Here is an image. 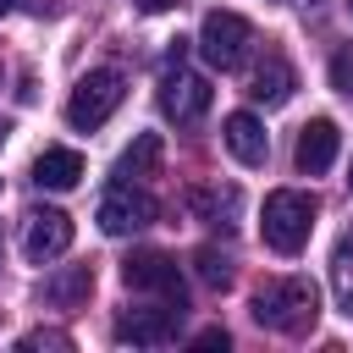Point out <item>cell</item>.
I'll use <instances>...</instances> for the list:
<instances>
[{"label":"cell","mask_w":353,"mask_h":353,"mask_svg":"<svg viewBox=\"0 0 353 353\" xmlns=\"http://www.w3.org/2000/svg\"><path fill=\"white\" fill-rule=\"evenodd\" d=\"M6 132H11V127H6V121H0V138H6Z\"/></svg>","instance_id":"cell-23"},{"label":"cell","mask_w":353,"mask_h":353,"mask_svg":"<svg viewBox=\"0 0 353 353\" xmlns=\"http://www.w3.org/2000/svg\"><path fill=\"white\" fill-rule=\"evenodd\" d=\"M193 270H199V281H204L210 292H226V287H232V259H226L221 248H210V243L193 254Z\"/></svg>","instance_id":"cell-17"},{"label":"cell","mask_w":353,"mask_h":353,"mask_svg":"<svg viewBox=\"0 0 353 353\" xmlns=\"http://www.w3.org/2000/svg\"><path fill=\"white\" fill-rule=\"evenodd\" d=\"M138 6H143V11H165L171 0H138Z\"/></svg>","instance_id":"cell-21"},{"label":"cell","mask_w":353,"mask_h":353,"mask_svg":"<svg viewBox=\"0 0 353 353\" xmlns=\"http://www.w3.org/2000/svg\"><path fill=\"white\" fill-rule=\"evenodd\" d=\"M182 61H188V39H171L165 72H160V110H165V121L193 127V121L210 110V77H204V72H188Z\"/></svg>","instance_id":"cell-2"},{"label":"cell","mask_w":353,"mask_h":353,"mask_svg":"<svg viewBox=\"0 0 353 353\" xmlns=\"http://www.w3.org/2000/svg\"><path fill=\"white\" fill-rule=\"evenodd\" d=\"M292 88H298V72H292V61H287V55H265V61L254 66V77H248V99H254V105H265V110L287 105V99H292Z\"/></svg>","instance_id":"cell-11"},{"label":"cell","mask_w":353,"mask_h":353,"mask_svg":"<svg viewBox=\"0 0 353 353\" xmlns=\"http://www.w3.org/2000/svg\"><path fill=\"white\" fill-rule=\"evenodd\" d=\"M347 188H353V171H347Z\"/></svg>","instance_id":"cell-24"},{"label":"cell","mask_w":353,"mask_h":353,"mask_svg":"<svg viewBox=\"0 0 353 353\" xmlns=\"http://www.w3.org/2000/svg\"><path fill=\"white\" fill-rule=\"evenodd\" d=\"M121 99H127V77H121L116 66H94L88 77H77V88H72V99H66V121L83 127V132H88V127H105Z\"/></svg>","instance_id":"cell-4"},{"label":"cell","mask_w":353,"mask_h":353,"mask_svg":"<svg viewBox=\"0 0 353 353\" xmlns=\"http://www.w3.org/2000/svg\"><path fill=\"white\" fill-rule=\"evenodd\" d=\"M33 182H39V188H50V193L77 188V182H83V154H77V149H66V143H50V149L33 160Z\"/></svg>","instance_id":"cell-13"},{"label":"cell","mask_w":353,"mask_h":353,"mask_svg":"<svg viewBox=\"0 0 353 353\" xmlns=\"http://www.w3.org/2000/svg\"><path fill=\"white\" fill-rule=\"evenodd\" d=\"M193 342H199V347H226V331H221V325H204Z\"/></svg>","instance_id":"cell-20"},{"label":"cell","mask_w":353,"mask_h":353,"mask_svg":"<svg viewBox=\"0 0 353 353\" xmlns=\"http://www.w3.org/2000/svg\"><path fill=\"white\" fill-rule=\"evenodd\" d=\"M88 292H94V265H66V270H55V276L44 281V298H50L55 309H83Z\"/></svg>","instance_id":"cell-14"},{"label":"cell","mask_w":353,"mask_h":353,"mask_svg":"<svg viewBox=\"0 0 353 353\" xmlns=\"http://www.w3.org/2000/svg\"><path fill=\"white\" fill-rule=\"evenodd\" d=\"M331 88L353 99V50H336L331 55Z\"/></svg>","instance_id":"cell-18"},{"label":"cell","mask_w":353,"mask_h":353,"mask_svg":"<svg viewBox=\"0 0 353 353\" xmlns=\"http://www.w3.org/2000/svg\"><path fill=\"white\" fill-rule=\"evenodd\" d=\"M176 325H182V309L176 303H138V309H121L116 314V342H132V347H165L176 342Z\"/></svg>","instance_id":"cell-8"},{"label":"cell","mask_w":353,"mask_h":353,"mask_svg":"<svg viewBox=\"0 0 353 353\" xmlns=\"http://www.w3.org/2000/svg\"><path fill=\"white\" fill-rule=\"evenodd\" d=\"M121 281H127L132 292H154V298H165V303H176V309H188L182 270H176V259H171L165 248H132V254L121 259Z\"/></svg>","instance_id":"cell-7"},{"label":"cell","mask_w":353,"mask_h":353,"mask_svg":"<svg viewBox=\"0 0 353 353\" xmlns=\"http://www.w3.org/2000/svg\"><path fill=\"white\" fill-rule=\"evenodd\" d=\"M188 204H193V215L210 221V226H232V215H237V193H232V188H226V193H221V188H193Z\"/></svg>","instance_id":"cell-16"},{"label":"cell","mask_w":353,"mask_h":353,"mask_svg":"<svg viewBox=\"0 0 353 353\" xmlns=\"http://www.w3.org/2000/svg\"><path fill=\"white\" fill-rule=\"evenodd\" d=\"M336 149H342V132H336L331 116L303 121V132H298V171H303V176L331 171V165H336Z\"/></svg>","instance_id":"cell-10"},{"label":"cell","mask_w":353,"mask_h":353,"mask_svg":"<svg viewBox=\"0 0 353 353\" xmlns=\"http://www.w3.org/2000/svg\"><path fill=\"white\" fill-rule=\"evenodd\" d=\"M17 6H22V0H0V17H6V11H17Z\"/></svg>","instance_id":"cell-22"},{"label":"cell","mask_w":353,"mask_h":353,"mask_svg":"<svg viewBox=\"0 0 353 353\" xmlns=\"http://www.w3.org/2000/svg\"><path fill=\"white\" fill-rule=\"evenodd\" d=\"M254 320L265 331H281V336H309L314 320H320V287L309 276H276V281H259L254 287Z\"/></svg>","instance_id":"cell-1"},{"label":"cell","mask_w":353,"mask_h":353,"mask_svg":"<svg viewBox=\"0 0 353 353\" xmlns=\"http://www.w3.org/2000/svg\"><path fill=\"white\" fill-rule=\"evenodd\" d=\"M17 347H28V353L33 347H72V336L66 331H28V336H17Z\"/></svg>","instance_id":"cell-19"},{"label":"cell","mask_w":353,"mask_h":353,"mask_svg":"<svg viewBox=\"0 0 353 353\" xmlns=\"http://www.w3.org/2000/svg\"><path fill=\"white\" fill-rule=\"evenodd\" d=\"M160 132H138L127 149H121V160H116V176H127V182H143V176H154L160 171Z\"/></svg>","instance_id":"cell-15"},{"label":"cell","mask_w":353,"mask_h":353,"mask_svg":"<svg viewBox=\"0 0 353 353\" xmlns=\"http://www.w3.org/2000/svg\"><path fill=\"white\" fill-rule=\"evenodd\" d=\"M221 138H226V149H232L243 165H265V154H270V138H265V127H259L254 110H232L226 127H221Z\"/></svg>","instance_id":"cell-12"},{"label":"cell","mask_w":353,"mask_h":353,"mask_svg":"<svg viewBox=\"0 0 353 353\" xmlns=\"http://www.w3.org/2000/svg\"><path fill=\"white\" fill-rule=\"evenodd\" d=\"M199 55L215 72H237L254 55V22L237 17V11H210L204 28H199Z\"/></svg>","instance_id":"cell-5"},{"label":"cell","mask_w":353,"mask_h":353,"mask_svg":"<svg viewBox=\"0 0 353 353\" xmlns=\"http://www.w3.org/2000/svg\"><path fill=\"white\" fill-rule=\"evenodd\" d=\"M259 232L276 254H298L314 232V199L298 193V188H276L265 199V215H259Z\"/></svg>","instance_id":"cell-3"},{"label":"cell","mask_w":353,"mask_h":353,"mask_svg":"<svg viewBox=\"0 0 353 353\" xmlns=\"http://www.w3.org/2000/svg\"><path fill=\"white\" fill-rule=\"evenodd\" d=\"M154 215H160V204H154V199H149L138 182H127V176H116V182L99 193V210H94V221H99V232H105V237L143 232Z\"/></svg>","instance_id":"cell-6"},{"label":"cell","mask_w":353,"mask_h":353,"mask_svg":"<svg viewBox=\"0 0 353 353\" xmlns=\"http://www.w3.org/2000/svg\"><path fill=\"white\" fill-rule=\"evenodd\" d=\"M72 248V215L66 210H28L22 215V254L33 259V265H50V259H61Z\"/></svg>","instance_id":"cell-9"},{"label":"cell","mask_w":353,"mask_h":353,"mask_svg":"<svg viewBox=\"0 0 353 353\" xmlns=\"http://www.w3.org/2000/svg\"><path fill=\"white\" fill-rule=\"evenodd\" d=\"M347 11H353V0H347Z\"/></svg>","instance_id":"cell-25"}]
</instances>
